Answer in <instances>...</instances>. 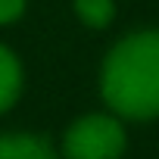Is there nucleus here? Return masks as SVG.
Returning <instances> with one entry per match:
<instances>
[{"label":"nucleus","instance_id":"nucleus-1","mask_svg":"<svg viewBox=\"0 0 159 159\" xmlns=\"http://www.w3.org/2000/svg\"><path fill=\"white\" fill-rule=\"evenodd\" d=\"M103 103L134 122L159 116V31H134L122 38L100 72Z\"/></svg>","mask_w":159,"mask_h":159},{"label":"nucleus","instance_id":"nucleus-2","mask_svg":"<svg viewBox=\"0 0 159 159\" xmlns=\"http://www.w3.org/2000/svg\"><path fill=\"white\" fill-rule=\"evenodd\" d=\"M125 153V128L116 116H84L69 125L62 137L66 159H119Z\"/></svg>","mask_w":159,"mask_h":159},{"label":"nucleus","instance_id":"nucleus-3","mask_svg":"<svg viewBox=\"0 0 159 159\" xmlns=\"http://www.w3.org/2000/svg\"><path fill=\"white\" fill-rule=\"evenodd\" d=\"M0 159H56V150L41 134H0Z\"/></svg>","mask_w":159,"mask_h":159},{"label":"nucleus","instance_id":"nucleus-4","mask_svg":"<svg viewBox=\"0 0 159 159\" xmlns=\"http://www.w3.org/2000/svg\"><path fill=\"white\" fill-rule=\"evenodd\" d=\"M22 94V66L10 47L0 44V112H7Z\"/></svg>","mask_w":159,"mask_h":159},{"label":"nucleus","instance_id":"nucleus-5","mask_svg":"<svg viewBox=\"0 0 159 159\" xmlns=\"http://www.w3.org/2000/svg\"><path fill=\"white\" fill-rule=\"evenodd\" d=\"M75 16L88 28H106L116 16L112 0H75Z\"/></svg>","mask_w":159,"mask_h":159},{"label":"nucleus","instance_id":"nucleus-6","mask_svg":"<svg viewBox=\"0 0 159 159\" xmlns=\"http://www.w3.org/2000/svg\"><path fill=\"white\" fill-rule=\"evenodd\" d=\"M25 10V0H0V25L16 22Z\"/></svg>","mask_w":159,"mask_h":159}]
</instances>
